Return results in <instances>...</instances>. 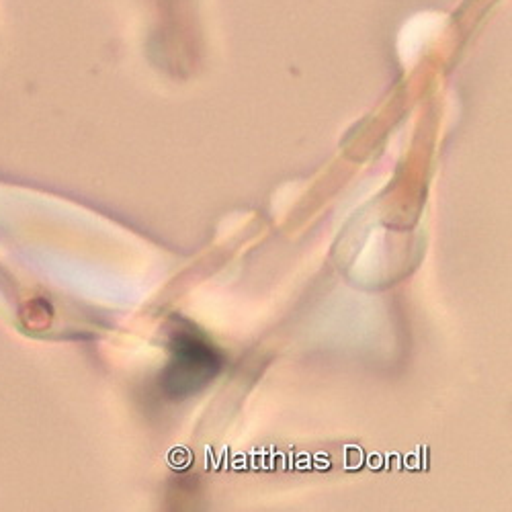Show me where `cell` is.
<instances>
[{"label":"cell","mask_w":512,"mask_h":512,"mask_svg":"<svg viewBox=\"0 0 512 512\" xmlns=\"http://www.w3.org/2000/svg\"><path fill=\"white\" fill-rule=\"evenodd\" d=\"M160 383L170 398H187L199 392L216 377L222 365V357L211 349L203 338L193 332H179L175 336L173 351Z\"/></svg>","instance_id":"6da1fadb"}]
</instances>
